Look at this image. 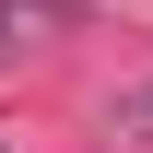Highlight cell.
Segmentation results:
<instances>
[{
  "instance_id": "6da1fadb",
  "label": "cell",
  "mask_w": 153,
  "mask_h": 153,
  "mask_svg": "<svg viewBox=\"0 0 153 153\" xmlns=\"http://www.w3.org/2000/svg\"><path fill=\"white\" fill-rule=\"evenodd\" d=\"M130 130H153V82H141V94H130Z\"/></svg>"
}]
</instances>
